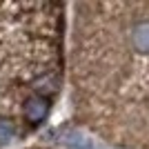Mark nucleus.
<instances>
[{
    "label": "nucleus",
    "instance_id": "nucleus-2",
    "mask_svg": "<svg viewBox=\"0 0 149 149\" xmlns=\"http://www.w3.org/2000/svg\"><path fill=\"white\" fill-rule=\"evenodd\" d=\"M67 7L0 2V149L49 118L65 80Z\"/></svg>",
    "mask_w": 149,
    "mask_h": 149
},
{
    "label": "nucleus",
    "instance_id": "nucleus-1",
    "mask_svg": "<svg viewBox=\"0 0 149 149\" xmlns=\"http://www.w3.org/2000/svg\"><path fill=\"white\" fill-rule=\"evenodd\" d=\"M65 67L82 129L113 149H149V2H76Z\"/></svg>",
    "mask_w": 149,
    "mask_h": 149
},
{
    "label": "nucleus",
    "instance_id": "nucleus-3",
    "mask_svg": "<svg viewBox=\"0 0 149 149\" xmlns=\"http://www.w3.org/2000/svg\"><path fill=\"white\" fill-rule=\"evenodd\" d=\"M25 149H47V147H25Z\"/></svg>",
    "mask_w": 149,
    "mask_h": 149
}]
</instances>
